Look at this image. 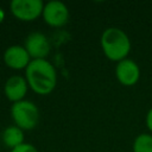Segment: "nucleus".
<instances>
[{
  "instance_id": "9b49d317",
  "label": "nucleus",
  "mask_w": 152,
  "mask_h": 152,
  "mask_svg": "<svg viewBox=\"0 0 152 152\" xmlns=\"http://www.w3.org/2000/svg\"><path fill=\"white\" fill-rule=\"evenodd\" d=\"M133 152H152V135L142 133L134 139Z\"/></svg>"
},
{
  "instance_id": "7ed1b4c3",
  "label": "nucleus",
  "mask_w": 152,
  "mask_h": 152,
  "mask_svg": "<svg viewBox=\"0 0 152 152\" xmlns=\"http://www.w3.org/2000/svg\"><path fill=\"white\" fill-rule=\"evenodd\" d=\"M11 116L19 128L24 129H32L37 126L39 120V110L37 106L28 101L23 100L15 102L11 107Z\"/></svg>"
},
{
  "instance_id": "ddd939ff",
  "label": "nucleus",
  "mask_w": 152,
  "mask_h": 152,
  "mask_svg": "<svg viewBox=\"0 0 152 152\" xmlns=\"http://www.w3.org/2000/svg\"><path fill=\"white\" fill-rule=\"evenodd\" d=\"M146 126L152 132V108L148 110V113L146 115Z\"/></svg>"
},
{
  "instance_id": "423d86ee",
  "label": "nucleus",
  "mask_w": 152,
  "mask_h": 152,
  "mask_svg": "<svg viewBox=\"0 0 152 152\" xmlns=\"http://www.w3.org/2000/svg\"><path fill=\"white\" fill-rule=\"evenodd\" d=\"M33 59H45L50 52V43L45 34L40 32H32L27 36L24 46Z\"/></svg>"
},
{
  "instance_id": "0eeeda50",
  "label": "nucleus",
  "mask_w": 152,
  "mask_h": 152,
  "mask_svg": "<svg viewBox=\"0 0 152 152\" xmlns=\"http://www.w3.org/2000/svg\"><path fill=\"white\" fill-rule=\"evenodd\" d=\"M4 62L8 68L14 70H20V69L27 68V65L31 62V57L24 46L12 45L5 50Z\"/></svg>"
},
{
  "instance_id": "f03ea898",
  "label": "nucleus",
  "mask_w": 152,
  "mask_h": 152,
  "mask_svg": "<svg viewBox=\"0 0 152 152\" xmlns=\"http://www.w3.org/2000/svg\"><path fill=\"white\" fill-rule=\"evenodd\" d=\"M101 46L106 57L118 63L126 59L131 51L128 36L118 27H109L104 30L101 37Z\"/></svg>"
},
{
  "instance_id": "6e6552de",
  "label": "nucleus",
  "mask_w": 152,
  "mask_h": 152,
  "mask_svg": "<svg viewBox=\"0 0 152 152\" xmlns=\"http://www.w3.org/2000/svg\"><path fill=\"white\" fill-rule=\"evenodd\" d=\"M115 76L121 84L129 87L138 82L140 77V70L134 61L126 58L118 63L115 68Z\"/></svg>"
},
{
  "instance_id": "1a4fd4ad",
  "label": "nucleus",
  "mask_w": 152,
  "mask_h": 152,
  "mask_svg": "<svg viewBox=\"0 0 152 152\" xmlns=\"http://www.w3.org/2000/svg\"><path fill=\"white\" fill-rule=\"evenodd\" d=\"M27 87L28 84L26 82V78H24L23 76H11L4 86V93L10 101L15 103L24 100Z\"/></svg>"
},
{
  "instance_id": "f257e3e1",
  "label": "nucleus",
  "mask_w": 152,
  "mask_h": 152,
  "mask_svg": "<svg viewBox=\"0 0 152 152\" xmlns=\"http://www.w3.org/2000/svg\"><path fill=\"white\" fill-rule=\"evenodd\" d=\"M25 76L28 87L39 95H48L56 87V70L46 59H32L25 69Z\"/></svg>"
},
{
  "instance_id": "4468645a",
  "label": "nucleus",
  "mask_w": 152,
  "mask_h": 152,
  "mask_svg": "<svg viewBox=\"0 0 152 152\" xmlns=\"http://www.w3.org/2000/svg\"><path fill=\"white\" fill-rule=\"evenodd\" d=\"M4 19H5V11L0 7V24L4 21Z\"/></svg>"
},
{
  "instance_id": "20e7f679",
  "label": "nucleus",
  "mask_w": 152,
  "mask_h": 152,
  "mask_svg": "<svg viewBox=\"0 0 152 152\" xmlns=\"http://www.w3.org/2000/svg\"><path fill=\"white\" fill-rule=\"evenodd\" d=\"M10 10L17 19L21 21H32L43 14L44 5L40 0H12Z\"/></svg>"
},
{
  "instance_id": "f8f14e48",
  "label": "nucleus",
  "mask_w": 152,
  "mask_h": 152,
  "mask_svg": "<svg viewBox=\"0 0 152 152\" xmlns=\"http://www.w3.org/2000/svg\"><path fill=\"white\" fill-rule=\"evenodd\" d=\"M11 152H38V151H37V148H36L33 145L24 142V144H21V145H19V146L14 147Z\"/></svg>"
},
{
  "instance_id": "9d476101",
  "label": "nucleus",
  "mask_w": 152,
  "mask_h": 152,
  "mask_svg": "<svg viewBox=\"0 0 152 152\" xmlns=\"http://www.w3.org/2000/svg\"><path fill=\"white\" fill-rule=\"evenodd\" d=\"M2 141L7 147L13 150L24 144V131L18 126H10L2 132Z\"/></svg>"
},
{
  "instance_id": "39448f33",
  "label": "nucleus",
  "mask_w": 152,
  "mask_h": 152,
  "mask_svg": "<svg viewBox=\"0 0 152 152\" xmlns=\"http://www.w3.org/2000/svg\"><path fill=\"white\" fill-rule=\"evenodd\" d=\"M43 19L45 23L53 27H59L66 24L69 19V10L61 1H49L44 5L43 10Z\"/></svg>"
}]
</instances>
